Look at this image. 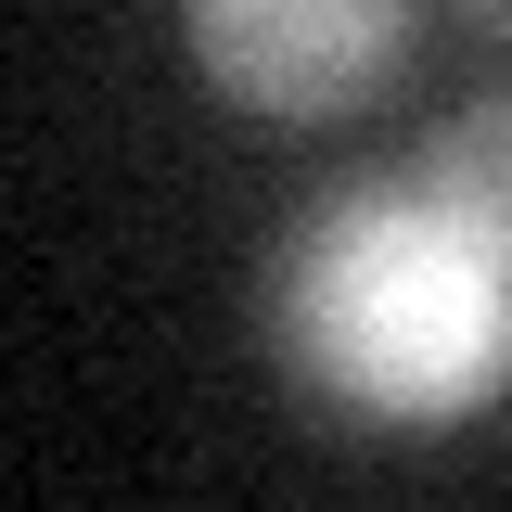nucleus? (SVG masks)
Returning <instances> with one entry per match:
<instances>
[{
	"label": "nucleus",
	"instance_id": "nucleus-1",
	"mask_svg": "<svg viewBox=\"0 0 512 512\" xmlns=\"http://www.w3.org/2000/svg\"><path fill=\"white\" fill-rule=\"evenodd\" d=\"M269 346L359 423H461L512 384V256L423 167L346 180L269 256Z\"/></svg>",
	"mask_w": 512,
	"mask_h": 512
},
{
	"label": "nucleus",
	"instance_id": "nucleus-2",
	"mask_svg": "<svg viewBox=\"0 0 512 512\" xmlns=\"http://www.w3.org/2000/svg\"><path fill=\"white\" fill-rule=\"evenodd\" d=\"M410 39V0H192L205 77L256 116H333L359 103Z\"/></svg>",
	"mask_w": 512,
	"mask_h": 512
},
{
	"label": "nucleus",
	"instance_id": "nucleus-3",
	"mask_svg": "<svg viewBox=\"0 0 512 512\" xmlns=\"http://www.w3.org/2000/svg\"><path fill=\"white\" fill-rule=\"evenodd\" d=\"M423 180H436L448 205H461V218H474V231L512 256V90H487L474 116L448 128L436 154H423Z\"/></svg>",
	"mask_w": 512,
	"mask_h": 512
},
{
	"label": "nucleus",
	"instance_id": "nucleus-4",
	"mask_svg": "<svg viewBox=\"0 0 512 512\" xmlns=\"http://www.w3.org/2000/svg\"><path fill=\"white\" fill-rule=\"evenodd\" d=\"M461 13H474V26H500V39H512V0H461Z\"/></svg>",
	"mask_w": 512,
	"mask_h": 512
}]
</instances>
